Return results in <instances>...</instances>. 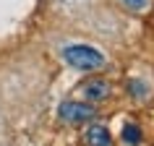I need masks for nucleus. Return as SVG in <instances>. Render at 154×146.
Returning a JSON list of instances; mask_svg holds the SVG:
<instances>
[{"label":"nucleus","instance_id":"nucleus-1","mask_svg":"<svg viewBox=\"0 0 154 146\" xmlns=\"http://www.w3.org/2000/svg\"><path fill=\"white\" fill-rule=\"evenodd\" d=\"M63 60L79 71H97L105 65V55L91 44H68L63 50Z\"/></svg>","mask_w":154,"mask_h":146},{"label":"nucleus","instance_id":"nucleus-2","mask_svg":"<svg viewBox=\"0 0 154 146\" xmlns=\"http://www.w3.org/2000/svg\"><path fill=\"white\" fill-rule=\"evenodd\" d=\"M57 115L65 123H86V120L97 117V110L91 105H86V102H63L57 107Z\"/></svg>","mask_w":154,"mask_h":146},{"label":"nucleus","instance_id":"nucleus-3","mask_svg":"<svg viewBox=\"0 0 154 146\" xmlns=\"http://www.w3.org/2000/svg\"><path fill=\"white\" fill-rule=\"evenodd\" d=\"M81 94L86 102H105L110 94H112V86H110V81H105V78H91V81H86L81 86Z\"/></svg>","mask_w":154,"mask_h":146},{"label":"nucleus","instance_id":"nucleus-4","mask_svg":"<svg viewBox=\"0 0 154 146\" xmlns=\"http://www.w3.org/2000/svg\"><path fill=\"white\" fill-rule=\"evenodd\" d=\"M84 144L86 146H110L112 144V136H110V130L105 125H91L84 133Z\"/></svg>","mask_w":154,"mask_h":146},{"label":"nucleus","instance_id":"nucleus-5","mask_svg":"<svg viewBox=\"0 0 154 146\" xmlns=\"http://www.w3.org/2000/svg\"><path fill=\"white\" fill-rule=\"evenodd\" d=\"M123 141L128 146H141L144 136H141V128H138L136 123H125V128H123Z\"/></svg>","mask_w":154,"mask_h":146},{"label":"nucleus","instance_id":"nucleus-6","mask_svg":"<svg viewBox=\"0 0 154 146\" xmlns=\"http://www.w3.org/2000/svg\"><path fill=\"white\" fill-rule=\"evenodd\" d=\"M128 91L136 99H146V97H149V86H146L144 81H138V78H131V81H128Z\"/></svg>","mask_w":154,"mask_h":146},{"label":"nucleus","instance_id":"nucleus-7","mask_svg":"<svg viewBox=\"0 0 154 146\" xmlns=\"http://www.w3.org/2000/svg\"><path fill=\"white\" fill-rule=\"evenodd\" d=\"M123 5H128L131 11H146L152 3L149 0H123Z\"/></svg>","mask_w":154,"mask_h":146}]
</instances>
